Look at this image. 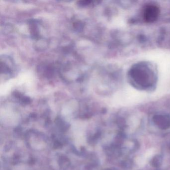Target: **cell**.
<instances>
[{
  "label": "cell",
  "instance_id": "6da1fadb",
  "mask_svg": "<svg viewBox=\"0 0 170 170\" xmlns=\"http://www.w3.org/2000/svg\"><path fill=\"white\" fill-rule=\"evenodd\" d=\"M131 78L139 86L147 88L153 84V72L144 65H138L132 68L130 72Z\"/></svg>",
  "mask_w": 170,
  "mask_h": 170
},
{
  "label": "cell",
  "instance_id": "7a4b0ae2",
  "mask_svg": "<svg viewBox=\"0 0 170 170\" xmlns=\"http://www.w3.org/2000/svg\"><path fill=\"white\" fill-rule=\"evenodd\" d=\"M160 12L159 8L156 5H147L143 10L144 20L148 23H153L158 19Z\"/></svg>",
  "mask_w": 170,
  "mask_h": 170
},
{
  "label": "cell",
  "instance_id": "3957f363",
  "mask_svg": "<svg viewBox=\"0 0 170 170\" xmlns=\"http://www.w3.org/2000/svg\"><path fill=\"white\" fill-rule=\"evenodd\" d=\"M155 153V150L154 149H149L141 157L138 158L137 161V164L139 165H144L146 163V162L150 159V158L153 156Z\"/></svg>",
  "mask_w": 170,
  "mask_h": 170
}]
</instances>
